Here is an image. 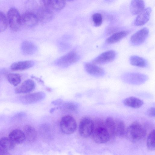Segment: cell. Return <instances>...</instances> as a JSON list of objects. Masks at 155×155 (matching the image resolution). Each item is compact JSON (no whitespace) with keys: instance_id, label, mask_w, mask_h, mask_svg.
Masks as SVG:
<instances>
[{"instance_id":"6da1fadb","label":"cell","mask_w":155,"mask_h":155,"mask_svg":"<svg viewBox=\"0 0 155 155\" xmlns=\"http://www.w3.org/2000/svg\"><path fill=\"white\" fill-rule=\"evenodd\" d=\"M94 122V128L91 134L92 140L97 143H102L108 141L110 139L104 124V122L100 119Z\"/></svg>"},{"instance_id":"7a4b0ae2","label":"cell","mask_w":155,"mask_h":155,"mask_svg":"<svg viewBox=\"0 0 155 155\" xmlns=\"http://www.w3.org/2000/svg\"><path fill=\"white\" fill-rule=\"evenodd\" d=\"M126 134L130 141L136 142L144 137L146 134V131L141 124L134 123L128 127L126 130Z\"/></svg>"},{"instance_id":"3957f363","label":"cell","mask_w":155,"mask_h":155,"mask_svg":"<svg viewBox=\"0 0 155 155\" xmlns=\"http://www.w3.org/2000/svg\"><path fill=\"white\" fill-rule=\"evenodd\" d=\"M80 58V56L77 52L71 51L57 59L54 64L59 67L65 68L77 62Z\"/></svg>"},{"instance_id":"277c9868","label":"cell","mask_w":155,"mask_h":155,"mask_svg":"<svg viewBox=\"0 0 155 155\" xmlns=\"http://www.w3.org/2000/svg\"><path fill=\"white\" fill-rule=\"evenodd\" d=\"M8 23L13 31L19 30L21 26V15L18 11L15 8H12L8 11L7 15Z\"/></svg>"},{"instance_id":"5b68a950","label":"cell","mask_w":155,"mask_h":155,"mask_svg":"<svg viewBox=\"0 0 155 155\" xmlns=\"http://www.w3.org/2000/svg\"><path fill=\"white\" fill-rule=\"evenodd\" d=\"M60 126L63 133L66 134H70L75 131L77 123L75 120L71 116L66 115L61 119Z\"/></svg>"},{"instance_id":"8992f818","label":"cell","mask_w":155,"mask_h":155,"mask_svg":"<svg viewBox=\"0 0 155 155\" xmlns=\"http://www.w3.org/2000/svg\"><path fill=\"white\" fill-rule=\"evenodd\" d=\"M94 128V122L90 118L84 117L81 120L79 132L81 136L84 138L91 136Z\"/></svg>"},{"instance_id":"52a82bcc","label":"cell","mask_w":155,"mask_h":155,"mask_svg":"<svg viewBox=\"0 0 155 155\" xmlns=\"http://www.w3.org/2000/svg\"><path fill=\"white\" fill-rule=\"evenodd\" d=\"M116 56V53L114 51H107L99 55L92 61V62L98 64H107L114 60Z\"/></svg>"},{"instance_id":"ba28073f","label":"cell","mask_w":155,"mask_h":155,"mask_svg":"<svg viewBox=\"0 0 155 155\" xmlns=\"http://www.w3.org/2000/svg\"><path fill=\"white\" fill-rule=\"evenodd\" d=\"M149 34V30L147 28H142L131 36L130 38V42L134 45H141L146 39Z\"/></svg>"},{"instance_id":"9c48e42d","label":"cell","mask_w":155,"mask_h":155,"mask_svg":"<svg viewBox=\"0 0 155 155\" xmlns=\"http://www.w3.org/2000/svg\"><path fill=\"white\" fill-rule=\"evenodd\" d=\"M45 96L43 92H38L28 94L21 97L20 100L24 104H31L40 101Z\"/></svg>"},{"instance_id":"30bf717a","label":"cell","mask_w":155,"mask_h":155,"mask_svg":"<svg viewBox=\"0 0 155 155\" xmlns=\"http://www.w3.org/2000/svg\"><path fill=\"white\" fill-rule=\"evenodd\" d=\"M21 21L22 25L26 27L31 28L35 26L39 20L36 14L26 12L21 15Z\"/></svg>"},{"instance_id":"8fae6325","label":"cell","mask_w":155,"mask_h":155,"mask_svg":"<svg viewBox=\"0 0 155 155\" xmlns=\"http://www.w3.org/2000/svg\"><path fill=\"white\" fill-rule=\"evenodd\" d=\"M84 67L86 71L92 76L100 77L104 76L105 74L103 69L92 62L85 63Z\"/></svg>"},{"instance_id":"7c38bea8","label":"cell","mask_w":155,"mask_h":155,"mask_svg":"<svg viewBox=\"0 0 155 155\" xmlns=\"http://www.w3.org/2000/svg\"><path fill=\"white\" fill-rule=\"evenodd\" d=\"M148 79L146 75L138 73H128L124 74L123 79L133 83L140 84L145 82Z\"/></svg>"},{"instance_id":"4fadbf2b","label":"cell","mask_w":155,"mask_h":155,"mask_svg":"<svg viewBox=\"0 0 155 155\" xmlns=\"http://www.w3.org/2000/svg\"><path fill=\"white\" fill-rule=\"evenodd\" d=\"M152 11L150 7L144 9L136 17L134 22V25L136 26H141L146 24L150 19Z\"/></svg>"},{"instance_id":"5bb4252c","label":"cell","mask_w":155,"mask_h":155,"mask_svg":"<svg viewBox=\"0 0 155 155\" xmlns=\"http://www.w3.org/2000/svg\"><path fill=\"white\" fill-rule=\"evenodd\" d=\"M35 84L32 80L28 79L24 81L19 86L15 89V92L17 94L28 93L35 88Z\"/></svg>"},{"instance_id":"9a60e30c","label":"cell","mask_w":155,"mask_h":155,"mask_svg":"<svg viewBox=\"0 0 155 155\" xmlns=\"http://www.w3.org/2000/svg\"><path fill=\"white\" fill-rule=\"evenodd\" d=\"M36 15L39 21L43 23H46L51 21L54 15L52 10L43 9L40 7Z\"/></svg>"},{"instance_id":"2e32d148","label":"cell","mask_w":155,"mask_h":155,"mask_svg":"<svg viewBox=\"0 0 155 155\" xmlns=\"http://www.w3.org/2000/svg\"><path fill=\"white\" fill-rule=\"evenodd\" d=\"M145 7L143 0H132L130 5V12L133 15L138 14L144 9Z\"/></svg>"},{"instance_id":"e0dca14e","label":"cell","mask_w":155,"mask_h":155,"mask_svg":"<svg viewBox=\"0 0 155 155\" xmlns=\"http://www.w3.org/2000/svg\"><path fill=\"white\" fill-rule=\"evenodd\" d=\"M34 64V62L31 60L20 61L12 64L10 68L13 71H22L32 67Z\"/></svg>"},{"instance_id":"ac0fdd59","label":"cell","mask_w":155,"mask_h":155,"mask_svg":"<svg viewBox=\"0 0 155 155\" xmlns=\"http://www.w3.org/2000/svg\"><path fill=\"white\" fill-rule=\"evenodd\" d=\"M8 137L15 144H21L25 140L23 131L19 129H15L11 131Z\"/></svg>"},{"instance_id":"d6986e66","label":"cell","mask_w":155,"mask_h":155,"mask_svg":"<svg viewBox=\"0 0 155 155\" xmlns=\"http://www.w3.org/2000/svg\"><path fill=\"white\" fill-rule=\"evenodd\" d=\"M22 53L25 55H29L34 54L36 51V46L31 41H25L22 42L21 45Z\"/></svg>"},{"instance_id":"ffe728a7","label":"cell","mask_w":155,"mask_h":155,"mask_svg":"<svg viewBox=\"0 0 155 155\" xmlns=\"http://www.w3.org/2000/svg\"><path fill=\"white\" fill-rule=\"evenodd\" d=\"M25 140L29 142H32L35 139L37 133L34 127L30 125H26L23 128Z\"/></svg>"},{"instance_id":"44dd1931","label":"cell","mask_w":155,"mask_h":155,"mask_svg":"<svg viewBox=\"0 0 155 155\" xmlns=\"http://www.w3.org/2000/svg\"><path fill=\"white\" fill-rule=\"evenodd\" d=\"M128 34L129 32L126 31H121L115 33L108 38L106 42L109 44L115 43L126 37Z\"/></svg>"},{"instance_id":"7402d4cb","label":"cell","mask_w":155,"mask_h":155,"mask_svg":"<svg viewBox=\"0 0 155 155\" xmlns=\"http://www.w3.org/2000/svg\"><path fill=\"white\" fill-rule=\"evenodd\" d=\"M124 103L127 106L133 108H137L142 106L143 102L138 98L130 97L126 98L124 101Z\"/></svg>"},{"instance_id":"603a6c76","label":"cell","mask_w":155,"mask_h":155,"mask_svg":"<svg viewBox=\"0 0 155 155\" xmlns=\"http://www.w3.org/2000/svg\"><path fill=\"white\" fill-rule=\"evenodd\" d=\"M104 124L110 139L114 138L116 136L115 120L112 117H109L106 119Z\"/></svg>"},{"instance_id":"cb8c5ba5","label":"cell","mask_w":155,"mask_h":155,"mask_svg":"<svg viewBox=\"0 0 155 155\" xmlns=\"http://www.w3.org/2000/svg\"><path fill=\"white\" fill-rule=\"evenodd\" d=\"M115 135L120 137H123L126 133L125 124L120 119L115 120Z\"/></svg>"},{"instance_id":"d4e9b609","label":"cell","mask_w":155,"mask_h":155,"mask_svg":"<svg viewBox=\"0 0 155 155\" xmlns=\"http://www.w3.org/2000/svg\"><path fill=\"white\" fill-rule=\"evenodd\" d=\"M129 61L131 65L138 67H145L147 64V61L144 58L137 55L130 56Z\"/></svg>"},{"instance_id":"484cf974","label":"cell","mask_w":155,"mask_h":155,"mask_svg":"<svg viewBox=\"0 0 155 155\" xmlns=\"http://www.w3.org/2000/svg\"><path fill=\"white\" fill-rule=\"evenodd\" d=\"M50 5L52 10L60 11L65 7V0H49Z\"/></svg>"},{"instance_id":"4316f807","label":"cell","mask_w":155,"mask_h":155,"mask_svg":"<svg viewBox=\"0 0 155 155\" xmlns=\"http://www.w3.org/2000/svg\"><path fill=\"white\" fill-rule=\"evenodd\" d=\"M15 144L8 137H2L0 139V146L7 150L13 149Z\"/></svg>"},{"instance_id":"83f0119b","label":"cell","mask_w":155,"mask_h":155,"mask_svg":"<svg viewBox=\"0 0 155 155\" xmlns=\"http://www.w3.org/2000/svg\"><path fill=\"white\" fill-rule=\"evenodd\" d=\"M25 5L26 12H31L36 15L40 8L37 3L33 0H28L26 3Z\"/></svg>"},{"instance_id":"f1b7e54d","label":"cell","mask_w":155,"mask_h":155,"mask_svg":"<svg viewBox=\"0 0 155 155\" xmlns=\"http://www.w3.org/2000/svg\"><path fill=\"white\" fill-rule=\"evenodd\" d=\"M7 78L8 82L14 86L18 85L21 81L20 75L18 74L11 73L8 74Z\"/></svg>"},{"instance_id":"f546056e","label":"cell","mask_w":155,"mask_h":155,"mask_svg":"<svg viewBox=\"0 0 155 155\" xmlns=\"http://www.w3.org/2000/svg\"><path fill=\"white\" fill-rule=\"evenodd\" d=\"M155 130L154 129L149 134L147 137V149L149 150H155Z\"/></svg>"},{"instance_id":"4dcf8cb0","label":"cell","mask_w":155,"mask_h":155,"mask_svg":"<svg viewBox=\"0 0 155 155\" xmlns=\"http://www.w3.org/2000/svg\"><path fill=\"white\" fill-rule=\"evenodd\" d=\"M7 17L4 13L0 11V32L5 31L8 25Z\"/></svg>"},{"instance_id":"1f68e13d","label":"cell","mask_w":155,"mask_h":155,"mask_svg":"<svg viewBox=\"0 0 155 155\" xmlns=\"http://www.w3.org/2000/svg\"><path fill=\"white\" fill-rule=\"evenodd\" d=\"M92 19L94 25L99 26L102 23L103 18L102 15L99 13H96L92 15Z\"/></svg>"},{"instance_id":"d6a6232c","label":"cell","mask_w":155,"mask_h":155,"mask_svg":"<svg viewBox=\"0 0 155 155\" xmlns=\"http://www.w3.org/2000/svg\"><path fill=\"white\" fill-rule=\"evenodd\" d=\"M77 108L76 104L72 102H67L63 105V109L67 111H74L76 110Z\"/></svg>"},{"instance_id":"836d02e7","label":"cell","mask_w":155,"mask_h":155,"mask_svg":"<svg viewBox=\"0 0 155 155\" xmlns=\"http://www.w3.org/2000/svg\"><path fill=\"white\" fill-rule=\"evenodd\" d=\"M40 7L41 8L52 10L50 5L49 0H40Z\"/></svg>"},{"instance_id":"e575fe53","label":"cell","mask_w":155,"mask_h":155,"mask_svg":"<svg viewBox=\"0 0 155 155\" xmlns=\"http://www.w3.org/2000/svg\"><path fill=\"white\" fill-rule=\"evenodd\" d=\"M147 115L151 117H155V110L154 107L150 108L147 111Z\"/></svg>"},{"instance_id":"d590c367","label":"cell","mask_w":155,"mask_h":155,"mask_svg":"<svg viewBox=\"0 0 155 155\" xmlns=\"http://www.w3.org/2000/svg\"><path fill=\"white\" fill-rule=\"evenodd\" d=\"M8 150L3 148L0 146V155H9Z\"/></svg>"},{"instance_id":"8d00e7d4","label":"cell","mask_w":155,"mask_h":155,"mask_svg":"<svg viewBox=\"0 0 155 155\" xmlns=\"http://www.w3.org/2000/svg\"><path fill=\"white\" fill-rule=\"evenodd\" d=\"M66 0L68 1H73L74 0Z\"/></svg>"}]
</instances>
